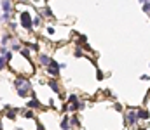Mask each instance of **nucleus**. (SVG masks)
Returning a JSON list of instances; mask_svg holds the SVG:
<instances>
[{
    "label": "nucleus",
    "instance_id": "1",
    "mask_svg": "<svg viewBox=\"0 0 150 130\" xmlns=\"http://www.w3.org/2000/svg\"><path fill=\"white\" fill-rule=\"evenodd\" d=\"M16 90H17V96H19V97H28V96H33V90H32V83H30V80H26L23 85L16 87Z\"/></svg>",
    "mask_w": 150,
    "mask_h": 130
},
{
    "label": "nucleus",
    "instance_id": "2",
    "mask_svg": "<svg viewBox=\"0 0 150 130\" xmlns=\"http://www.w3.org/2000/svg\"><path fill=\"white\" fill-rule=\"evenodd\" d=\"M19 25L23 26L25 30H28V31H32L33 30V23H32V16L25 11V12H21L19 14Z\"/></svg>",
    "mask_w": 150,
    "mask_h": 130
},
{
    "label": "nucleus",
    "instance_id": "3",
    "mask_svg": "<svg viewBox=\"0 0 150 130\" xmlns=\"http://www.w3.org/2000/svg\"><path fill=\"white\" fill-rule=\"evenodd\" d=\"M46 70H47V75H49V76H52V78L58 76V75H59V62L54 61V59H51L49 64L46 66Z\"/></svg>",
    "mask_w": 150,
    "mask_h": 130
},
{
    "label": "nucleus",
    "instance_id": "4",
    "mask_svg": "<svg viewBox=\"0 0 150 130\" xmlns=\"http://www.w3.org/2000/svg\"><path fill=\"white\" fill-rule=\"evenodd\" d=\"M136 121H138V113H136V111H131V113H127V116H126V125H127V127L135 125Z\"/></svg>",
    "mask_w": 150,
    "mask_h": 130
},
{
    "label": "nucleus",
    "instance_id": "5",
    "mask_svg": "<svg viewBox=\"0 0 150 130\" xmlns=\"http://www.w3.org/2000/svg\"><path fill=\"white\" fill-rule=\"evenodd\" d=\"M26 107H30V109H38L40 107V101L37 97H32L28 102H26Z\"/></svg>",
    "mask_w": 150,
    "mask_h": 130
},
{
    "label": "nucleus",
    "instance_id": "6",
    "mask_svg": "<svg viewBox=\"0 0 150 130\" xmlns=\"http://www.w3.org/2000/svg\"><path fill=\"white\" fill-rule=\"evenodd\" d=\"M0 5H2V11L4 12H12V2H11V0H2Z\"/></svg>",
    "mask_w": 150,
    "mask_h": 130
},
{
    "label": "nucleus",
    "instance_id": "7",
    "mask_svg": "<svg viewBox=\"0 0 150 130\" xmlns=\"http://www.w3.org/2000/svg\"><path fill=\"white\" fill-rule=\"evenodd\" d=\"M49 61H51V57H49L47 54H40V56H38V62L42 64V66H47Z\"/></svg>",
    "mask_w": 150,
    "mask_h": 130
},
{
    "label": "nucleus",
    "instance_id": "8",
    "mask_svg": "<svg viewBox=\"0 0 150 130\" xmlns=\"http://www.w3.org/2000/svg\"><path fill=\"white\" fill-rule=\"evenodd\" d=\"M59 127H61V128H70V116H68V115L63 116V120H61Z\"/></svg>",
    "mask_w": 150,
    "mask_h": 130
},
{
    "label": "nucleus",
    "instance_id": "9",
    "mask_svg": "<svg viewBox=\"0 0 150 130\" xmlns=\"http://www.w3.org/2000/svg\"><path fill=\"white\" fill-rule=\"evenodd\" d=\"M49 87L52 89V92L61 94V90H59V85H58V82H56V80H49Z\"/></svg>",
    "mask_w": 150,
    "mask_h": 130
},
{
    "label": "nucleus",
    "instance_id": "10",
    "mask_svg": "<svg viewBox=\"0 0 150 130\" xmlns=\"http://www.w3.org/2000/svg\"><path fill=\"white\" fill-rule=\"evenodd\" d=\"M21 113H23V116L25 118H28V120H32L33 116H35V113H33V109H30V107H28V109H19Z\"/></svg>",
    "mask_w": 150,
    "mask_h": 130
},
{
    "label": "nucleus",
    "instance_id": "11",
    "mask_svg": "<svg viewBox=\"0 0 150 130\" xmlns=\"http://www.w3.org/2000/svg\"><path fill=\"white\" fill-rule=\"evenodd\" d=\"M32 23H33V28H35V26L38 28V26L42 25V14H37L35 17H32Z\"/></svg>",
    "mask_w": 150,
    "mask_h": 130
},
{
    "label": "nucleus",
    "instance_id": "12",
    "mask_svg": "<svg viewBox=\"0 0 150 130\" xmlns=\"http://www.w3.org/2000/svg\"><path fill=\"white\" fill-rule=\"evenodd\" d=\"M11 40H12V35L11 33H5V35H2V40H0V42H2V45H9Z\"/></svg>",
    "mask_w": 150,
    "mask_h": 130
},
{
    "label": "nucleus",
    "instance_id": "13",
    "mask_svg": "<svg viewBox=\"0 0 150 130\" xmlns=\"http://www.w3.org/2000/svg\"><path fill=\"white\" fill-rule=\"evenodd\" d=\"M136 113H138V120H148L150 118V113L148 111H143L141 109V111H136Z\"/></svg>",
    "mask_w": 150,
    "mask_h": 130
},
{
    "label": "nucleus",
    "instance_id": "14",
    "mask_svg": "<svg viewBox=\"0 0 150 130\" xmlns=\"http://www.w3.org/2000/svg\"><path fill=\"white\" fill-rule=\"evenodd\" d=\"M26 80H28L26 76H16V80H14V87H19V85H23V83H25Z\"/></svg>",
    "mask_w": 150,
    "mask_h": 130
},
{
    "label": "nucleus",
    "instance_id": "15",
    "mask_svg": "<svg viewBox=\"0 0 150 130\" xmlns=\"http://www.w3.org/2000/svg\"><path fill=\"white\" fill-rule=\"evenodd\" d=\"M42 17H54L51 7H44V11H42Z\"/></svg>",
    "mask_w": 150,
    "mask_h": 130
},
{
    "label": "nucleus",
    "instance_id": "16",
    "mask_svg": "<svg viewBox=\"0 0 150 130\" xmlns=\"http://www.w3.org/2000/svg\"><path fill=\"white\" fill-rule=\"evenodd\" d=\"M7 62H9V61L5 59V56H2V54H0V71H2V70L7 66Z\"/></svg>",
    "mask_w": 150,
    "mask_h": 130
},
{
    "label": "nucleus",
    "instance_id": "17",
    "mask_svg": "<svg viewBox=\"0 0 150 130\" xmlns=\"http://www.w3.org/2000/svg\"><path fill=\"white\" fill-rule=\"evenodd\" d=\"M70 127H80V121L77 116H70Z\"/></svg>",
    "mask_w": 150,
    "mask_h": 130
},
{
    "label": "nucleus",
    "instance_id": "18",
    "mask_svg": "<svg viewBox=\"0 0 150 130\" xmlns=\"http://www.w3.org/2000/svg\"><path fill=\"white\" fill-rule=\"evenodd\" d=\"M11 16H12V12H4L2 17H0V19H2V23H7V21H11Z\"/></svg>",
    "mask_w": 150,
    "mask_h": 130
},
{
    "label": "nucleus",
    "instance_id": "19",
    "mask_svg": "<svg viewBox=\"0 0 150 130\" xmlns=\"http://www.w3.org/2000/svg\"><path fill=\"white\" fill-rule=\"evenodd\" d=\"M19 52H21V56H25L26 59L30 57V49H28V47H25V49H23V47H21V49H19Z\"/></svg>",
    "mask_w": 150,
    "mask_h": 130
},
{
    "label": "nucleus",
    "instance_id": "20",
    "mask_svg": "<svg viewBox=\"0 0 150 130\" xmlns=\"http://www.w3.org/2000/svg\"><path fill=\"white\" fill-rule=\"evenodd\" d=\"M19 49H21V45H19V42H14L12 45H11V50H12V52H19Z\"/></svg>",
    "mask_w": 150,
    "mask_h": 130
},
{
    "label": "nucleus",
    "instance_id": "21",
    "mask_svg": "<svg viewBox=\"0 0 150 130\" xmlns=\"http://www.w3.org/2000/svg\"><path fill=\"white\" fill-rule=\"evenodd\" d=\"M26 47H28L30 50H37V49H38V43H35V42H30V43H26Z\"/></svg>",
    "mask_w": 150,
    "mask_h": 130
},
{
    "label": "nucleus",
    "instance_id": "22",
    "mask_svg": "<svg viewBox=\"0 0 150 130\" xmlns=\"http://www.w3.org/2000/svg\"><path fill=\"white\" fill-rule=\"evenodd\" d=\"M7 25H9V30H16L17 28V25L14 23V21H7Z\"/></svg>",
    "mask_w": 150,
    "mask_h": 130
},
{
    "label": "nucleus",
    "instance_id": "23",
    "mask_svg": "<svg viewBox=\"0 0 150 130\" xmlns=\"http://www.w3.org/2000/svg\"><path fill=\"white\" fill-rule=\"evenodd\" d=\"M143 11H145V12H150V0L143 4Z\"/></svg>",
    "mask_w": 150,
    "mask_h": 130
},
{
    "label": "nucleus",
    "instance_id": "24",
    "mask_svg": "<svg viewBox=\"0 0 150 130\" xmlns=\"http://www.w3.org/2000/svg\"><path fill=\"white\" fill-rule=\"evenodd\" d=\"M7 50H9V49H7V45H2V47H0V54H2V56H5V54H7Z\"/></svg>",
    "mask_w": 150,
    "mask_h": 130
},
{
    "label": "nucleus",
    "instance_id": "25",
    "mask_svg": "<svg viewBox=\"0 0 150 130\" xmlns=\"http://www.w3.org/2000/svg\"><path fill=\"white\" fill-rule=\"evenodd\" d=\"M85 42H87L85 35H79V43H85Z\"/></svg>",
    "mask_w": 150,
    "mask_h": 130
},
{
    "label": "nucleus",
    "instance_id": "26",
    "mask_svg": "<svg viewBox=\"0 0 150 130\" xmlns=\"http://www.w3.org/2000/svg\"><path fill=\"white\" fill-rule=\"evenodd\" d=\"M61 111H63V113L70 111V106H68V104H63V106H61Z\"/></svg>",
    "mask_w": 150,
    "mask_h": 130
},
{
    "label": "nucleus",
    "instance_id": "27",
    "mask_svg": "<svg viewBox=\"0 0 150 130\" xmlns=\"http://www.w3.org/2000/svg\"><path fill=\"white\" fill-rule=\"evenodd\" d=\"M47 33H49V35H54V33H56V30H54L52 26H47Z\"/></svg>",
    "mask_w": 150,
    "mask_h": 130
},
{
    "label": "nucleus",
    "instance_id": "28",
    "mask_svg": "<svg viewBox=\"0 0 150 130\" xmlns=\"http://www.w3.org/2000/svg\"><path fill=\"white\" fill-rule=\"evenodd\" d=\"M77 99H79V97H77V96H75V94H72V96H70V97H68V101H70V102H75V101H77Z\"/></svg>",
    "mask_w": 150,
    "mask_h": 130
},
{
    "label": "nucleus",
    "instance_id": "29",
    "mask_svg": "<svg viewBox=\"0 0 150 130\" xmlns=\"http://www.w3.org/2000/svg\"><path fill=\"white\" fill-rule=\"evenodd\" d=\"M82 56V50H80V47H77V50H75V57H80Z\"/></svg>",
    "mask_w": 150,
    "mask_h": 130
},
{
    "label": "nucleus",
    "instance_id": "30",
    "mask_svg": "<svg viewBox=\"0 0 150 130\" xmlns=\"http://www.w3.org/2000/svg\"><path fill=\"white\" fill-rule=\"evenodd\" d=\"M21 2H25V4H26V2H28V0H21Z\"/></svg>",
    "mask_w": 150,
    "mask_h": 130
},
{
    "label": "nucleus",
    "instance_id": "31",
    "mask_svg": "<svg viewBox=\"0 0 150 130\" xmlns=\"http://www.w3.org/2000/svg\"><path fill=\"white\" fill-rule=\"evenodd\" d=\"M35 2H37V0H35Z\"/></svg>",
    "mask_w": 150,
    "mask_h": 130
}]
</instances>
